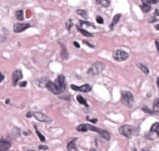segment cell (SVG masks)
I'll use <instances>...</instances> for the list:
<instances>
[{
    "mask_svg": "<svg viewBox=\"0 0 159 151\" xmlns=\"http://www.w3.org/2000/svg\"><path fill=\"white\" fill-rule=\"evenodd\" d=\"M87 127H88V131H92V132H95L97 134H99L101 136L103 137V139L109 141L111 139V135L110 134L105 130H103V129H100V128H97L94 125H89V124H87Z\"/></svg>",
    "mask_w": 159,
    "mask_h": 151,
    "instance_id": "3957f363",
    "label": "cell"
},
{
    "mask_svg": "<svg viewBox=\"0 0 159 151\" xmlns=\"http://www.w3.org/2000/svg\"><path fill=\"white\" fill-rule=\"evenodd\" d=\"M142 110H143L144 112L149 113V114H154V113H155V111H150V110H149L148 108H146V107H143V108H142Z\"/></svg>",
    "mask_w": 159,
    "mask_h": 151,
    "instance_id": "f546056e",
    "label": "cell"
},
{
    "mask_svg": "<svg viewBox=\"0 0 159 151\" xmlns=\"http://www.w3.org/2000/svg\"><path fill=\"white\" fill-rule=\"evenodd\" d=\"M113 59L117 62H124V61L127 60V58L129 57L128 53L124 51V50H121V49H116L113 54Z\"/></svg>",
    "mask_w": 159,
    "mask_h": 151,
    "instance_id": "8992f818",
    "label": "cell"
},
{
    "mask_svg": "<svg viewBox=\"0 0 159 151\" xmlns=\"http://www.w3.org/2000/svg\"><path fill=\"white\" fill-rule=\"evenodd\" d=\"M35 133H36V134H37V136H38V138H39V140L41 141V142H45V141H46V138H45V136L37 130V128H36L35 125Z\"/></svg>",
    "mask_w": 159,
    "mask_h": 151,
    "instance_id": "cb8c5ba5",
    "label": "cell"
},
{
    "mask_svg": "<svg viewBox=\"0 0 159 151\" xmlns=\"http://www.w3.org/2000/svg\"><path fill=\"white\" fill-rule=\"evenodd\" d=\"M31 27V25L29 24V23H15L14 25H13V31H14V33H17V34H19V33H21V32H24L25 30H27L28 28H30Z\"/></svg>",
    "mask_w": 159,
    "mask_h": 151,
    "instance_id": "52a82bcc",
    "label": "cell"
},
{
    "mask_svg": "<svg viewBox=\"0 0 159 151\" xmlns=\"http://www.w3.org/2000/svg\"><path fill=\"white\" fill-rule=\"evenodd\" d=\"M76 138H71L69 139L67 143V149L69 151H76L77 150V148H76V145H75V142H76Z\"/></svg>",
    "mask_w": 159,
    "mask_h": 151,
    "instance_id": "8fae6325",
    "label": "cell"
},
{
    "mask_svg": "<svg viewBox=\"0 0 159 151\" xmlns=\"http://www.w3.org/2000/svg\"><path fill=\"white\" fill-rule=\"evenodd\" d=\"M23 134H24V135H28V134H31V132H30V131H29V132H24V133H23Z\"/></svg>",
    "mask_w": 159,
    "mask_h": 151,
    "instance_id": "60d3db41",
    "label": "cell"
},
{
    "mask_svg": "<svg viewBox=\"0 0 159 151\" xmlns=\"http://www.w3.org/2000/svg\"><path fill=\"white\" fill-rule=\"evenodd\" d=\"M96 21L98 22V23H100V24H103V19L101 16H97L96 17Z\"/></svg>",
    "mask_w": 159,
    "mask_h": 151,
    "instance_id": "83f0119b",
    "label": "cell"
},
{
    "mask_svg": "<svg viewBox=\"0 0 159 151\" xmlns=\"http://www.w3.org/2000/svg\"><path fill=\"white\" fill-rule=\"evenodd\" d=\"M83 43H84V44H85V45L88 46V47H89V48H92V49H93V48H94V46H93V45H91V44H89V43H88V41H83Z\"/></svg>",
    "mask_w": 159,
    "mask_h": 151,
    "instance_id": "d6a6232c",
    "label": "cell"
},
{
    "mask_svg": "<svg viewBox=\"0 0 159 151\" xmlns=\"http://www.w3.org/2000/svg\"><path fill=\"white\" fill-rule=\"evenodd\" d=\"M151 4L150 3H146V4H142L141 5V9L142 11H144V12H149V11L151 10V6H150Z\"/></svg>",
    "mask_w": 159,
    "mask_h": 151,
    "instance_id": "44dd1931",
    "label": "cell"
},
{
    "mask_svg": "<svg viewBox=\"0 0 159 151\" xmlns=\"http://www.w3.org/2000/svg\"><path fill=\"white\" fill-rule=\"evenodd\" d=\"M156 48H157V50H158V52H159V42L157 40H156Z\"/></svg>",
    "mask_w": 159,
    "mask_h": 151,
    "instance_id": "f35d334b",
    "label": "cell"
},
{
    "mask_svg": "<svg viewBox=\"0 0 159 151\" xmlns=\"http://www.w3.org/2000/svg\"><path fill=\"white\" fill-rule=\"evenodd\" d=\"M156 30H158V31H159V24L156 25Z\"/></svg>",
    "mask_w": 159,
    "mask_h": 151,
    "instance_id": "ee69618b",
    "label": "cell"
},
{
    "mask_svg": "<svg viewBox=\"0 0 159 151\" xmlns=\"http://www.w3.org/2000/svg\"><path fill=\"white\" fill-rule=\"evenodd\" d=\"M76 130L78 132H81V133H86L88 130V127H87V124H81V125H79V126L76 127Z\"/></svg>",
    "mask_w": 159,
    "mask_h": 151,
    "instance_id": "ffe728a7",
    "label": "cell"
},
{
    "mask_svg": "<svg viewBox=\"0 0 159 151\" xmlns=\"http://www.w3.org/2000/svg\"><path fill=\"white\" fill-rule=\"evenodd\" d=\"M4 78H5V76H4L2 73H0V83L4 80Z\"/></svg>",
    "mask_w": 159,
    "mask_h": 151,
    "instance_id": "836d02e7",
    "label": "cell"
},
{
    "mask_svg": "<svg viewBox=\"0 0 159 151\" xmlns=\"http://www.w3.org/2000/svg\"><path fill=\"white\" fill-rule=\"evenodd\" d=\"M159 2V0H150V3L151 4H157Z\"/></svg>",
    "mask_w": 159,
    "mask_h": 151,
    "instance_id": "8d00e7d4",
    "label": "cell"
},
{
    "mask_svg": "<svg viewBox=\"0 0 159 151\" xmlns=\"http://www.w3.org/2000/svg\"><path fill=\"white\" fill-rule=\"evenodd\" d=\"M11 147V144L5 139H0V151H7Z\"/></svg>",
    "mask_w": 159,
    "mask_h": 151,
    "instance_id": "7c38bea8",
    "label": "cell"
},
{
    "mask_svg": "<svg viewBox=\"0 0 159 151\" xmlns=\"http://www.w3.org/2000/svg\"><path fill=\"white\" fill-rule=\"evenodd\" d=\"M34 117L36 120H38L40 122H50L51 121V119L49 118V117L43 114L42 112H35L34 113Z\"/></svg>",
    "mask_w": 159,
    "mask_h": 151,
    "instance_id": "9c48e42d",
    "label": "cell"
},
{
    "mask_svg": "<svg viewBox=\"0 0 159 151\" xmlns=\"http://www.w3.org/2000/svg\"><path fill=\"white\" fill-rule=\"evenodd\" d=\"M60 47H61V52H60V57L63 59V60H67L68 57H69V54H68L67 49L66 47L62 44V43H60Z\"/></svg>",
    "mask_w": 159,
    "mask_h": 151,
    "instance_id": "4fadbf2b",
    "label": "cell"
},
{
    "mask_svg": "<svg viewBox=\"0 0 159 151\" xmlns=\"http://www.w3.org/2000/svg\"><path fill=\"white\" fill-rule=\"evenodd\" d=\"M38 148L40 149V150H48V149H49V148H48L47 146H42V145H41V146H39Z\"/></svg>",
    "mask_w": 159,
    "mask_h": 151,
    "instance_id": "f1b7e54d",
    "label": "cell"
},
{
    "mask_svg": "<svg viewBox=\"0 0 159 151\" xmlns=\"http://www.w3.org/2000/svg\"><path fill=\"white\" fill-rule=\"evenodd\" d=\"M77 30L80 33H81L83 35H85V36H87V37H91V36H93V34H91V33H89L88 31H87V30H85V29H83L82 27H78Z\"/></svg>",
    "mask_w": 159,
    "mask_h": 151,
    "instance_id": "e0dca14e",
    "label": "cell"
},
{
    "mask_svg": "<svg viewBox=\"0 0 159 151\" xmlns=\"http://www.w3.org/2000/svg\"><path fill=\"white\" fill-rule=\"evenodd\" d=\"M20 86H21V88H24V87L27 86V82H26V81H22V82L20 83Z\"/></svg>",
    "mask_w": 159,
    "mask_h": 151,
    "instance_id": "4dcf8cb0",
    "label": "cell"
},
{
    "mask_svg": "<svg viewBox=\"0 0 159 151\" xmlns=\"http://www.w3.org/2000/svg\"><path fill=\"white\" fill-rule=\"evenodd\" d=\"M153 109L156 113H159V97L156 98L154 102V106H153Z\"/></svg>",
    "mask_w": 159,
    "mask_h": 151,
    "instance_id": "ac0fdd59",
    "label": "cell"
},
{
    "mask_svg": "<svg viewBox=\"0 0 159 151\" xmlns=\"http://www.w3.org/2000/svg\"><path fill=\"white\" fill-rule=\"evenodd\" d=\"M134 129L131 125H128V124H125L123 126H121L119 128V133H120L122 135H124L127 138H131L133 136V133H134Z\"/></svg>",
    "mask_w": 159,
    "mask_h": 151,
    "instance_id": "5b68a950",
    "label": "cell"
},
{
    "mask_svg": "<svg viewBox=\"0 0 159 151\" xmlns=\"http://www.w3.org/2000/svg\"><path fill=\"white\" fill-rule=\"evenodd\" d=\"M32 116H34V113H32V112H28L27 113V114H26V117H27V118H31V117Z\"/></svg>",
    "mask_w": 159,
    "mask_h": 151,
    "instance_id": "d590c367",
    "label": "cell"
},
{
    "mask_svg": "<svg viewBox=\"0 0 159 151\" xmlns=\"http://www.w3.org/2000/svg\"><path fill=\"white\" fill-rule=\"evenodd\" d=\"M22 77H23V75H22V72L21 70H16L13 72V74H12V84L14 87L17 86L18 82L21 80Z\"/></svg>",
    "mask_w": 159,
    "mask_h": 151,
    "instance_id": "30bf717a",
    "label": "cell"
},
{
    "mask_svg": "<svg viewBox=\"0 0 159 151\" xmlns=\"http://www.w3.org/2000/svg\"><path fill=\"white\" fill-rule=\"evenodd\" d=\"M156 85H157V87H158V89H159V77L157 78V81H156Z\"/></svg>",
    "mask_w": 159,
    "mask_h": 151,
    "instance_id": "b9f144b4",
    "label": "cell"
},
{
    "mask_svg": "<svg viewBox=\"0 0 159 151\" xmlns=\"http://www.w3.org/2000/svg\"><path fill=\"white\" fill-rule=\"evenodd\" d=\"M121 101L124 105H126L128 107H131L134 102L133 94L128 91H123L121 92Z\"/></svg>",
    "mask_w": 159,
    "mask_h": 151,
    "instance_id": "7a4b0ae2",
    "label": "cell"
},
{
    "mask_svg": "<svg viewBox=\"0 0 159 151\" xmlns=\"http://www.w3.org/2000/svg\"><path fill=\"white\" fill-rule=\"evenodd\" d=\"M142 4H146V3H150V0H141ZM151 4V3H150Z\"/></svg>",
    "mask_w": 159,
    "mask_h": 151,
    "instance_id": "74e56055",
    "label": "cell"
},
{
    "mask_svg": "<svg viewBox=\"0 0 159 151\" xmlns=\"http://www.w3.org/2000/svg\"><path fill=\"white\" fill-rule=\"evenodd\" d=\"M150 132L156 134L157 136H159V122L154 123L152 127H151V129H150Z\"/></svg>",
    "mask_w": 159,
    "mask_h": 151,
    "instance_id": "5bb4252c",
    "label": "cell"
},
{
    "mask_svg": "<svg viewBox=\"0 0 159 151\" xmlns=\"http://www.w3.org/2000/svg\"><path fill=\"white\" fill-rule=\"evenodd\" d=\"M15 15H16V18H17L19 21H23L24 17H23V11L22 10H17L16 13H15Z\"/></svg>",
    "mask_w": 159,
    "mask_h": 151,
    "instance_id": "603a6c76",
    "label": "cell"
},
{
    "mask_svg": "<svg viewBox=\"0 0 159 151\" xmlns=\"http://www.w3.org/2000/svg\"><path fill=\"white\" fill-rule=\"evenodd\" d=\"M76 100L78 101V103H80V104H81V105H83V106H87V107L88 106V105L87 104V101H86L85 99L82 97L81 95H77V96H76Z\"/></svg>",
    "mask_w": 159,
    "mask_h": 151,
    "instance_id": "d6986e66",
    "label": "cell"
},
{
    "mask_svg": "<svg viewBox=\"0 0 159 151\" xmlns=\"http://www.w3.org/2000/svg\"><path fill=\"white\" fill-rule=\"evenodd\" d=\"M121 17H122V14H116L114 15V17L113 18V21H112V23H111V25H110V27H111V29L113 28V26L116 24L117 22L119 21V20L121 19Z\"/></svg>",
    "mask_w": 159,
    "mask_h": 151,
    "instance_id": "9a60e30c",
    "label": "cell"
},
{
    "mask_svg": "<svg viewBox=\"0 0 159 151\" xmlns=\"http://www.w3.org/2000/svg\"><path fill=\"white\" fill-rule=\"evenodd\" d=\"M87 120H89V121H91L92 123H97V121H98V120H96V119H89V118H87Z\"/></svg>",
    "mask_w": 159,
    "mask_h": 151,
    "instance_id": "1f68e13d",
    "label": "cell"
},
{
    "mask_svg": "<svg viewBox=\"0 0 159 151\" xmlns=\"http://www.w3.org/2000/svg\"><path fill=\"white\" fill-rule=\"evenodd\" d=\"M71 88H72V90H74V91H81V92H89V91L92 90L91 86L88 84H84V85H82V86H76V85L72 84L71 85Z\"/></svg>",
    "mask_w": 159,
    "mask_h": 151,
    "instance_id": "ba28073f",
    "label": "cell"
},
{
    "mask_svg": "<svg viewBox=\"0 0 159 151\" xmlns=\"http://www.w3.org/2000/svg\"><path fill=\"white\" fill-rule=\"evenodd\" d=\"M9 102H10V100H9V99L6 100V104H9Z\"/></svg>",
    "mask_w": 159,
    "mask_h": 151,
    "instance_id": "7bdbcfd3",
    "label": "cell"
},
{
    "mask_svg": "<svg viewBox=\"0 0 159 151\" xmlns=\"http://www.w3.org/2000/svg\"><path fill=\"white\" fill-rule=\"evenodd\" d=\"M74 46L75 47V48H77V49H79L80 48V45L78 44V42H76V41H74Z\"/></svg>",
    "mask_w": 159,
    "mask_h": 151,
    "instance_id": "e575fe53",
    "label": "cell"
},
{
    "mask_svg": "<svg viewBox=\"0 0 159 151\" xmlns=\"http://www.w3.org/2000/svg\"><path fill=\"white\" fill-rule=\"evenodd\" d=\"M72 26H73V21H72V20H69V21H67V23H66V29H67L68 31H70Z\"/></svg>",
    "mask_w": 159,
    "mask_h": 151,
    "instance_id": "4316f807",
    "label": "cell"
},
{
    "mask_svg": "<svg viewBox=\"0 0 159 151\" xmlns=\"http://www.w3.org/2000/svg\"><path fill=\"white\" fill-rule=\"evenodd\" d=\"M104 69V64L102 63H95L94 64H92L90 68H88V74L89 75H99L101 74L102 72Z\"/></svg>",
    "mask_w": 159,
    "mask_h": 151,
    "instance_id": "277c9868",
    "label": "cell"
},
{
    "mask_svg": "<svg viewBox=\"0 0 159 151\" xmlns=\"http://www.w3.org/2000/svg\"><path fill=\"white\" fill-rule=\"evenodd\" d=\"M26 13H27V18H30V17H31V15H32V14H31V11H30V10H27V12H26Z\"/></svg>",
    "mask_w": 159,
    "mask_h": 151,
    "instance_id": "ab89813d",
    "label": "cell"
},
{
    "mask_svg": "<svg viewBox=\"0 0 159 151\" xmlns=\"http://www.w3.org/2000/svg\"><path fill=\"white\" fill-rule=\"evenodd\" d=\"M46 88L52 93L57 95L61 94L65 89H66V83H65V77L63 75H59L56 78L55 82L52 81H48L46 84Z\"/></svg>",
    "mask_w": 159,
    "mask_h": 151,
    "instance_id": "6da1fadb",
    "label": "cell"
},
{
    "mask_svg": "<svg viewBox=\"0 0 159 151\" xmlns=\"http://www.w3.org/2000/svg\"><path fill=\"white\" fill-rule=\"evenodd\" d=\"M76 13H77L79 16L83 17L84 19H87V18H88V12L86 10H84V9H77V10H76Z\"/></svg>",
    "mask_w": 159,
    "mask_h": 151,
    "instance_id": "7402d4cb",
    "label": "cell"
},
{
    "mask_svg": "<svg viewBox=\"0 0 159 151\" xmlns=\"http://www.w3.org/2000/svg\"><path fill=\"white\" fill-rule=\"evenodd\" d=\"M138 67L141 69L143 73H144L145 75H148L149 74V69L147 68V67L145 66V65H143V64H141V63H139L138 64Z\"/></svg>",
    "mask_w": 159,
    "mask_h": 151,
    "instance_id": "484cf974",
    "label": "cell"
},
{
    "mask_svg": "<svg viewBox=\"0 0 159 151\" xmlns=\"http://www.w3.org/2000/svg\"><path fill=\"white\" fill-rule=\"evenodd\" d=\"M80 25H81L82 27H83V26H87V27H92V28H95V26H94L93 23H90V22L86 21H80Z\"/></svg>",
    "mask_w": 159,
    "mask_h": 151,
    "instance_id": "d4e9b609",
    "label": "cell"
},
{
    "mask_svg": "<svg viewBox=\"0 0 159 151\" xmlns=\"http://www.w3.org/2000/svg\"><path fill=\"white\" fill-rule=\"evenodd\" d=\"M96 3L99 4L103 7H108L110 6L109 0H96Z\"/></svg>",
    "mask_w": 159,
    "mask_h": 151,
    "instance_id": "2e32d148",
    "label": "cell"
}]
</instances>
